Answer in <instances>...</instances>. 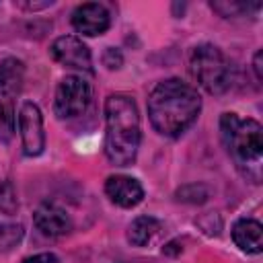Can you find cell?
Instances as JSON below:
<instances>
[{"mask_svg":"<svg viewBox=\"0 0 263 263\" xmlns=\"http://www.w3.org/2000/svg\"><path fill=\"white\" fill-rule=\"evenodd\" d=\"M201 99L197 90L181 78L158 82L148 97V117L152 127L168 138L181 136L199 115Z\"/></svg>","mask_w":263,"mask_h":263,"instance_id":"obj_1","label":"cell"},{"mask_svg":"<svg viewBox=\"0 0 263 263\" xmlns=\"http://www.w3.org/2000/svg\"><path fill=\"white\" fill-rule=\"evenodd\" d=\"M142 140L140 113L132 97L111 95L105 101V156L115 166L136 162Z\"/></svg>","mask_w":263,"mask_h":263,"instance_id":"obj_2","label":"cell"},{"mask_svg":"<svg viewBox=\"0 0 263 263\" xmlns=\"http://www.w3.org/2000/svg\"><path fill=\"white\" fill-rule=\"evenodd\" d=\"M220 134L228 154L242 171V175L259 183L261 158H263L261 123L255 119H242L236 113H224L220 117Z\"/></svg>","mask_w":263,"mask_h":263,"instance_id":"obj_3","label":"cell"},{"mask_svg":"<svg viewBox=\"0 0 263 263\" xmlns=\"http://www.w3.org/2000/svg\"><path fill=\"white\" fill-rule=\"evenodd\" d=\"M189 72L193 80L210 95H222L232 84V66L224 51L212 43H201L191 49Z\"/></svg>","mask_w":263,"mask_h":263,"instance_id":"obj_4","label":"cell"},{"mask_svg":"<svg viewBox=\"0 0 263 263\" xmlns=\"http://www.w3.org/2000/svg\"><path fill=\"white\" fill-rule=\"evenodd\" d=\"M25 66L16 58H6L0 64V142H10L14 136V99L23 88Z\"/></svg>","mask_w":263,"mask_h":263,"instance_id":"obj_5","label":"cell"},{"mask_svg":"<svg viewBox=\"0 0 263 263\" xmlns=\"http://www.w3.org/2000/svg\"><path fill=\"white\" fill-rule=\"evenodd\" d=\"M90 84L82 76H66L55 88V99H53V111L58 117H76L86 111L90 105Z\"/></svg>","mask_w":263,"mask_h":263,"instance_id":"obj_6","label":"cell"},{"mask_svg":"<svg viewBox=\"0 0 263 263\" xmlns=\"http://www.w3.org/2000/svg\"><path fill=\"white\" fill-rule=\"evenodd\" d=\"M18 132L23 142V152L27 156H39L45 148L43 115L35 103H25L18 111Z\"/></svg>","mask_w":263,"mask_h":263,"instance_id":"obj_7","label":"cell"},{"mask_svg":"<svg viewBox=\"0 0 263 263\" xmlns=\"http://www.w3.org/2000/svg\"><path fill=\"white\" fill-rule=\"evenodd\" d=\"M51 58L66 66V68H74V70H84L90 72L92 70V58H90V49L74 35H62L51 43Z\"/></svg>","mask_w":263,"mask_h":263,"instance_id":"obj_8","label":"cell"},{"mask_svg":"<svg viewBox=\"0 0 263 263\" xmlns=\"http://www.w3.org/2000/svg\"><path fill=\"white\" fill-rule=\"evenodd\" d=\"M111 25V16L109 10L99 4V2H86L74 8L72 12V27L86 35V37H97L103 35Z\"/></svg>","mask_w":263,"mask_h":263,"instance_id":"obj_9","label":"cell"},{"mask_svg":"<svg viewBox=\"0 0 263 263\" xmlns=\"http://www.w3.org/2000/svg\"><path fill=\"white\" fill-rule=\"evenodd\" d=\"M33 222L37 230L47 238H58L72 230V220L68 212L55 203H41L33 214Z\"/></svg>","mask_w":263,"mask_h":263,"instance_id":"obj_10","label":"cell"},{"mask_svg":"<svg viewBox=\"0 0 263 263\" xmlns=\"http://www.w3.org/2000/svg\"><path fill=\"white\" fill-rule=\"evenodd\" d=\"M105 193L119 208H136L144 199V187L127 175H111L105 181Z\"/></svg>","mask_w":263,"mask_h":263,"instance_id":"obj_11","label":"cell"},{"mask_svg":"<svg viewBox=\"0 0 263 263\" xmlns=\"http://www.w3.org/2000/svg\"><path fill=\"white\" fill-rule=\"evenodd\" d=\"M261 234H263V228L253 218H240L232 226V240H234V245L240 251L249 253V255H259L261 253V249H263Z\"/></svg>","mask_w":263,"mask_h":263,"instance_id":"obj_12","label":"cell"},{"mask_svg":"<svg viewBox=\"0 0 263 263\" xmlns=\"http://www.w3.org/2000/svg\"><path fill=\"white\" fill-rule=\"evenodd\" d=\"M160 230V222L152 216H138L129 228H127V240L134 245V247H144L148 245Z\"/></svg>","mask_w":263,"mask_h":263,"instance_id":"obj_13","label":"cell"},{"mask_svg":"<svg viewBox=\"0 0 263 263\" xmlns=\"http://www.w3.org/2000/svg\"><path fill=\"white\" fill-rule=\"evenodd\" d=\"M212 8L220 16L230 18V16H242L249 10H259L261 4H249V2H212Z\"/></svg>","mask_w":263,"mask_h":263,"instance_id":"obj_14","label":"cell"},{"mask_svg":"<svg viewBox=\"0 0 263 263\" xmlns=\"http://www.w3.org/2000/svg\"><path fill=\"white\" fill-rule=\"evenodd\" d=\"M25 230L21 224H8V222H0V249L8 251L12 247H16L23 238Z\"/></svg>","mask_w":263,"mask_h":263,"instance_id":"obj_15","label":"cell"},{"mask_svg":"<svg viewBox=\"0 0 263 263\" xmlns=\"http://www.w3.org/2000/svg\"><path fill=\"white\" fill-rule=\"evenodd\" d=\"M18 208L16 191L8 181H0V212L4 214H14Z\"/></svg>","mask_w":263,"mask_h":263,"instance_id":"obj_16","label":"cell"},{"mask_svg":"<svg viewBox=\"0 0 263 263\" xmlns=\"http://www.w3.org/2000/svg\"><path fill=\"white\" fill-rule=\"evenodd\" d=\"M103 62H105V66H107L109 70H113V68H119V66H121L123 58H121V53H119L115 47H109V49L105 51V55H103Z\"/></svg>","mask_w":263,"mask_h":263,"instance_id":"obj_17","label":"cell"},{"mask_svg":"<svg viewBox=\"0 0 263 263\" xmlns=\"http://www.w3.org/2000/svg\"><path fill=\"white\" fill-rule=\"evenodd\" d=\"M23 263H60V261H58V257L53 253H39V255L27 257Z\"/></svg>","mask_w":263,"mask_h":263,"instance_id":"obj_18","label":"cell"},{"mask_svg":"<svg viewBox=\"0 0 263 263\" xmlns=\"http://www.w3.org/2000/svg\"><path fill=\"white\" fill-rule=\"evenodd\" d=\"M253 70H255V78L261 82V80H263V72H261V51H257L255 58H253Z\"/></svg>","mask_w":263,"mask_h":263,"instance_id":"obj_19","label":"cell"}]
</instances>
